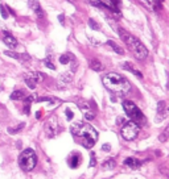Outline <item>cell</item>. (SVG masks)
<instances>
[{"label":"cell","mask_w":169,"mask_h":179,"mask_svg":"<svg viewBox=\"0 0 169 179\" xmlns=\"http://www.w3.org/2000/svg\"><path fill=\"white\" fill-rule=\"evenodd\" d=\"M70 132H71L73 136L82 140V145L86 149H91L95 145V142L98 141V132L90 124L74 123L70 127Z\"/></svg>","instance_id":"obj_1"},{"label":"cell","mask_w":169,"mask_h":179,"mask_svg":"<svg viewBox=\"0 0 169 179\" xmlns=\"http://www.w3.org/2000/svg\"><path fill=\"white\" fill-rule=\"evenodd\" d=\"M103 84L108 91L118 95H126L131 90V84L123 75L116 72H108L103 76Z\"/></svg>","instance_id":"obj_2"},{"label":"cell","mask_w":169,"mask_h":179,"mask_svg":"<svg viewBox=\"0 0 169 179\" xmlns=\"http://www.w3.org/2000/svg\"><path fill=\"white\" fill-rule=\"evenodd\" d=\"M118 30H119V36H120V38L124 41V44H127L128 49L134 53V55L139 59V61H143V59H145L147 57H148V49L145 48L144 45L139 41L138 38L134 37L132 34H130L127 30L123 29V28H119Z\"/></svg>","instance_id":"obj_3"},{"label":"cell","mask_w":169,"mask_h":179,"mask_svg":"<svg viewBox=\"0 0 169 179\" xmlns=\"http://www.w3.org/2000/svg\"><path fill=\"white\" fill-rule=\"evenodd\" d=\"M36 163H37V155H36L35 150H32V149H25L19 155V166L24 171H32L35 169Z\"/></svg>","instance_id":"obj_4"},{"label":"cell","mask_w":169,"mask_h":179,"mask_svg":"<svg viewBox=\"0 0 169 179\" xmlns=\"http://www.w3.org/2000/svg\"><path fill=\"white\" fill-rule=\"evenodd\" d=\"M123 109L127 113V116L131 119L132 121H135L138 125L145 123V117L143 115V112L138 108V105L135 103H132L131 100H124L123 101Z\"/></svg>","instance_id":"obj_5"},{"label":"cell","mask_w":169,"mask_h":179,"mask_svg":"<svg viewBox=\"0 0 169 179\" xmlns=\"http://www.w3.org/2000/svg\"><path fill=\"white\" fill-rule=\"evenodd\" d=\"M139 131H140V128H139V125L135 123V121H127V123H124V125L122 127V137L124 138V140H127V141H132V140H135L136 138V136L139 134Z\"/></svg>","instance_id":"obj_6"},{"label":"cell","mask_w":169,"mask_h":179,"mask_svg":"<svg viewBox=\"0 0 169 179\" xmlns=\"http://www.w3.org/2000/svg\"><path fill=\"white\" fill-rule=\"evenodd\" d=\"M42 79H44V74H41V72H29V74L24 75V80L27 83V86L32 90H35L37 86V82Z\"/></svg>","instance_id":"obj_7"},{"label":"cell","mask_w":169,"mask_h":179,"mask_svg":"<svg viewBox=\"0 0 169 179\" xmlns=\"http://www.w3.org/2000/svg\"><path fill=\"white\" fill-rule=\"evenodd\" d=\"M169 116V104H166L165 101H159L157 104V115H156L155 121L156 123H161L162 120H165Z\"/></svg>","instance_id":"obj_8"},{"label":"cell","mask_w":169,"mask_h":179,"mask_svg":"<svg viewBox=\"0 0 169 179\" xmlns=\"http://www.w3.org/2000/svg\"><path fill=\"white\" fill-rule=\"evenodd\" d=\"M45 133L48 134V137H54L55 133H57V129H58V124H57V120L55 117H50L46 123H45Z\"/></svg>","instance_id":"obj_9"},{"label":"cell","mask_w":169,"mask_h":179,"mask_svg":"<svg viewBox=\"0 0 169 179\" xmlns=\"http://www.w3.org/2000/svg\"><path fill=\"white\" fill-rule=\"evenodd\" d=\"M3 33H4V44L7 45L8 48H11V49H16V48H17V40H16L13 36H11L8 32L4 30Z\"/></svg>","instance_id":"obj_10"},{"label":"cell","mask_w":169,"mask_h":179,"mask_svg":"<svg viewBox=\"0 0 169 179\" xmlns=\"http://www.w3.org/2000/svg\"><path fill=\"white\" fill-rule=\"evenodd\" d=\"M140 1L151 11H157L161 8V0H140Z\"/></svg>","instance_id":"obj_11"},{"label":"cell","mask_w":169,"mask_h":179,"mask_svg":"<svg viewBox=\"0 0 169 179\" xmlns=\"http://www.w3.org/2000/svg\"><path fill=\"white\" fill-rule=\"evenodd\" d=\"M124 165L128 166L130 169H139V167L142 166V161H139V159H136V158L130 157V158L124 159Z\"/></svg>","instance_id":"obj_12"},{"label":"cell","mask_w":169,"mask_h":179,"mask_svg":"<svg viewBox=\"0 0 169 179\" xmlns=\"http://www.w3.org/2000/svg\"><path fill=\"white\" fill-rule=\"evenodd\" d=\"M29 7L32 8L33 12H36V15H37L38 17H42V16H44V12H42V9H41V7H40L37 0H29Z\"/></svg>","instance_id":"obj_13"},{"label":"cell","mask_w":169,"mask_h":179,"mask_svg":"<svg viewBox=\"0 0 169 179\" xmlns=\"http://www.w3.org/2000/svg\"><path fill=\"white\" fill-rule=\"evenodd\" d=\"M71 80H73V72L71 71L63 72V74H61L58 78L59 84H67V83H70Z\"/></svg>","instance_id":"obj_14"},{"label":"cell","mask_w":169,"mask_h":179,"mask_svg":"<svg viewBox=\"0 0 169 179\" xmlns=\"http://www.w3.org/2000/svg\"><path fill=\"white\" fill-rule=\"evenodd\" d=\"M79 163H81V155L78 154V153H75V154H71V157L69 158L70 167H73V169H77V167L79 166Z\"/></svg>","instance_id":"obj_15"},{"label":"cell","mask_w":169,"mask_h":179,"mask_svg":"<svg viewBox=\"0 0 169 179\" xmlns=\"http://www.w3.org/2000/svg\"><path fill=\"white\" fill-rule=\"evenodd\" d=\"M122 67H123L124 70H127V71H130V72H132V74H135V75L138 76V78H140V79L143 78V74H142V72L139 71V70H136V69H135V67L131 65V63L126 62V63H123V66H122Z\"/></svg>","instance_id":"obj_16"},{"label":"cell","mask_w":169,"mask_h":179,"mask_svg":"<svg viewBox=\"0 0 169 179\" xmlns=\"http://www.w3.org/2000/svg\"><path fill=\"white\" fill-rule=\"evenodd\" d=\"M107 45H108V46H110V48L112 49L115 53H118V54H120V55L124 54V50H123V49H122L120 46L116 44V42L112 41V40H108V41H107Z\"/></svg>","instance_id":"obj_17"},{"label":"cell","mask_w":169,"mask_h":179,"mask_svg":"<svg viewBox=\"0 0 169 179\" xmlns=\"http://www.w3.org/2000/svg\"><path fill=\"white\" fill-rule=\"evenodd\" d=\"M90 69L94 70V71H102L103 70V65L98 59H91L90 61Z\"/></svg>","instance_id":"obj_18"},{"label":"cell","mask_w":169,"mask_h":179,"mask_svg":"<svg viewBox=\"0 0 169 179\" xmlns=\"http://www.w3.org/2000/svg\"><path fill=\"white\" fill-rule=\"evenodd\" d=\"M115 166H116V162H115V159H112V158L107 159V161H104L103 163H102L103 170H112V169H115Z\"/></svg>","instance_id":"obj_19"},{"label":"cell","mask_w":169,"mask_h":179,"mask_svg":"<svg viewBox=\"0 0 169 179\" xmlns=\"http://www.w3.org/2000/svg\"><path fill=\"white\" fill-rule=\"evenodd\" d=\"M24 96H25V93L23 90H16V91H13V92L11 93V99L12 100H20Z\"/></svg>","instance_id":"obj_20"},{"label":"cell","mask_w":169,"mask_h":179,"mask_svg":"<svg viewBox=\"0 0 169 179\" xmlns=\"http://www.w3.org/2000/svg\"><path fill=\"white\" fill-rule=\"evenodd\" d=\"M4 54L8 55V57H12V58H15V59H23V58L29 59V57H28V55H20V54H17V53H15V52H9V50H7Z\"/></svg>","instance_id":"obj_21"},{"label":"cell","mask_w":169,"mask_h":179,"mask_svg":"<svg viewBox=\"0 0 169 179\" xmlns=\"http://www.w3.org/2000/svg\"><path fill=\"white\" fill-rule=\"evenodd\" d=\"M168 138H169V125L165 128V129H164V131L161 132V134L159 136V140H160L161 142H165Z\"/></svg>","instance_id":"obj_22"},{"label":"cell","mask_w":169,"mask_h":179,"mask_svg":"<svg viewBox=\"0 0 169 179\" xmlns=\"http://www.w3.org/2000/svg\"><path fill=\"white\" fill-rule=\"evenodd\" d=\"M70 59H71V55L69 53H66V54H62L59 57V62L62 63V65H67L70 62Z\"/></svg>","instance_id":"obj_23"},{"label":"cell","mask_w":169,"mask_h":179,"mask_svg":"<svg viewBox=\"0 0 169 179\" xmlns=\"http://www.w3.org/2000/svg\"><path fill=\"white\" fill-rule=\"evenodd\" d=\"M24 127H25V124H24V123H21V124H19L17 127H15V128H8V133H11V134L17 133V132L21 131V129H23Z\"/></svg>","instance_id":"obj_24"},{"label":"cell","mask_w":169,"mask_h":179,"mask_svg":"<svg viewBox=\"0 0 169 179\" xmlns=\"http://www.w3.org/2000/svg\"><path fill=\"white\" fill-rule=\"evenodd\" d=\"M44 65L46 66L48 69H50V70H55V65L52 62V61H50V58H49V57L44 59Z\"/></svg>","instance_id":"obj_25"},{"label":"cell","mask_w":169,"mask_h":179,"mask_svg":"<svg viewBox=\"0 0 169 179\" xmlns=\"http://www.w3.org/2000/svg\"><path fill=\"white\" fill-rule=\"evenodd\" d=\"M89 25H90L91 29H94V30H99V29H100L99 24H98L95 20H93V19H90V20H89Z\"/></svg>","instance_id":"obj_26"},{"label":"cell","mask_w":169,"mask_h":179,"mask_svg":"<svg viewBox=\"0 0 169 179\" xmlns=\"http://www.w3.org/2000/svg\"><path fill=\"white\" fill-rule=\"evenodd\" d=\"M0 13H1V17L3 19H8V12H7V7L5 5H0Z\"/></svg>","instance_id":"obj_27"},{"label":"cell","mask_w":169,"mask_h":179,"mask_svg":"<svg viewBox=\"0 0 169 179\" xmlns=\"http://www.w3.org/2000/svg\"><path fill=\"white\" fill-rule=\"evenodd\" d=\"M97 163V159H95V154L94 153H90V167H94Z\"/></svg>","instance_id":"obj_28"},{"label":"cell","mask_w":169,"mask_h":179,"mask_svg":"<svg viewBox=\"0 0 169 179\" xmlns=\"http://www.w3.org/2000/svg\"><path fill=\"white\" fill-rule=\"evenodd\" d=\"M65 113H66V119H67V120H71L73 117H74V113L71 112V109H70V108H66Z\"/></svg>","instance_id":"obj_29"},{"label":"cell","mask_w":169,"mask_h":179,"mask_svg":"<svg viewBox=\"0 0 169 179\" xmlns=\"http://www.w3.org/2000/svg\"><path fill=\"white\" fill-rule=\"evenodd\" d=\"M94 117H95V115L93 113V112H90V111H87L86 113H85V119H86V120H93Z\"/></svg>","instance_id":"obj_30"},{"label":"cell","mask_w":169,"mask_h":179,"mask_svg":"<svg viewBox=\"0 0 169 179\" xmlns=\"http://www.w3.org/2000/svg\"><path fill=\"white\" fill-rule=\"evenodd\" d=\"M78 107L81 108L82 111H89V104H86V103H78Z\"/></svg>","instance_id":"obj_31"},{"label":"cell","mask_w":169,"mask_h":179,"mask_svg":"<svg viewBox=\"0 0 169 179\" xmlns=\"http://www.w3.org/2000/svg\"><path fill=\"white\" fill-rule=\"evenodd\" d=\"M102 150H103V152H110V150H111L110 144H104L103 146H102Z\"/></svg>","instance_id":"obj_32"},{"label":"cell","mask_w":169,"mask_h":179,"mask_svg":"<svg viewBox=\"0 0 169 179\" xmlns=\"http://www.w3.org/2000/svg\"><path fill=\"white\" fill-rule=\"evenodd\" d=\"M35 100H36L35 95H29V96L27 97V100H25V101H27V103H31V101H35Z\"/></svg>","instance_id":"obj_33"},{"label":"cell","mask_w":169,"mask_h":179,"mask_svg":"<svg viewBox=\"0 0 169 179\" xmlns=\"http://www.w3.org/2000/svg\"><path fill=\"white\" fill-rule=\"evenodd\" d=\"M24 111H25V113H29V103H27V104H25Z\"/></svg>","instance_id":"obj_34"},{"label":"cell","mask_w":169,"mask_h":179,"mask_svg":"<svg viewBox=\"0 0 169 179\" xmlns=\"http://www.w3.org/2000/svg\"><path fill=\"white\" fill-rule=\"evenodd\" d=\"M36 117H37V119H40V117H41V112H40V111H37V112H36Z\"/></svg>","instance_id":"obj_35"},{"label":"cell","mask_w":169,"mask_h":179,"mask_svg":"<svg viewBox=\"0 0 169 179\" xmlns=\"http://www.w3.org/2000/svg\"><path fill=\"white\" fill-rule=\"evenodd\" d=\"M58 20L61 21V23H63V15H59V16H58Z\"/></svg>","instance_id":"obj_36"},{"label":"cell","mask_w":169,"mask_h":179,"mask_svg":"<svg viewBox=\"0 0 169 179\" xmlns=\"http://www.w3.org/2000/svg\"><path fill=\"white\" fill-rule=\"evenodd\" d=\"M67 1H69V3H74V0H67Z\"/></svg>","instance_id":"obj_37"},{"label":"cell","mask_w":169,"mask_h":179,"mask_svg":"<svg viewBox=\"0 0 169 179\" xmlns=\"http://www.w3.org/2000/svg\"><path fill=\"white\" fill-rule=\"evenodd\" d=\"M161 1H164V0H161Z\"/></svg>","instance_id":"obj_38"}]
</instances>
